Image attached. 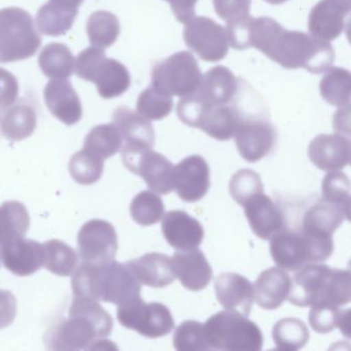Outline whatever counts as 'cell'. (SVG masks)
Listing matches in <instances>:
<instances>
[{
  "label": "cell",
  "mask_w": 351,
  "mask_h": 351,
  "mask_svg": "<svg viewBox=\"0 0 351 351\" xmlns=\"http://www.w3.org/2000/svg\"><path fill=\"white\" fill-rule=\"evenodd\" d=\"M120 32V22L110 12H95L88 19L87 34L92 46L110 48L118 40Z\"/></svg>",
  "instance_id": "cell-36"
},
{
  "label": "cell",
  "mask_w": 351,
  "mask_h": 351,
  "mask_svg": "<svg viewBox=\"0 0 351 351\" xmlns=\"http://www.w3.org/2000/svg\"><path fill=\"white\" fill-rule=\"evenodd\" d=\"M173 345L176 350H209L205 337L204 324L196 320L182 322L174 332Z\"/></svg>",
  "instance_id": "cell-45"
},
{
  "label": "cell",
  "mask_w": 351,
  "mask_h": 351,
  "mask_svg": "<svg viewBox=\"0 0 351 351\" xmlns=\"http://www.w3.org/2000/svg\"><path fill=\"white\" fill-rule=\"evenodd\" d=\"M322 200L350 215V182L344 172L330 171L322 180Z\"/></svg>",
  "instance_id": "cell-42"
},
{
  "label": "cell",
  "mask_w": 351,
  "mask_h": 351,
  "mask_svg": "<svg viewBox=\"0 0 351 351\" xmlns=\"http://www.w3.org/2000/svg\"><path fill=\"white\" fill-rule=\"evenodd\" d=\"M209 348L228 351H258L263 348L262 332L247 316L235 311L219 312L204 324Z\"/></svg>",
  "instance_id": "cell-3"
},
{
  "label": "cell",
  "mask_w": 351,
  "mask_h": 351,
  "mask_svg": "<svg viewBox=\"0 0 351 351\" xmlns=\"http://www.w3.org/2000/svg\"><path fill=\"white\" fill-rule=\"evenodd\" d=\"M117 317L124 328L147 338L166 336L174 328L173 316L165 305L157 302L147 303L141 295L119 304Z\"/></svg>",
  "instance_id": "cell-7"
},
{
  "label": "cell",
  "mask_w": 351,
  "mask_h": 351,
  "mask_svg": "<svg viewBox=\"0 0 351 351\" xmlns=\"http://www.w3.org/2000/svg\"><path fill=\"white\" fill-rule=\"evenodd\" d=\"M75 297L119 305L141 295V285L126 264L112 261L106 264L83 263L71 280Z\"/></svg>",
  "instance_id": "cell-1"
},
{
  "label": "cell",
  "mask_w": 351,
  "mask_h": 351,
  "mask_svg": "<svg viewBox=\"0 0 351 351\" xmlns=\"http://www.w3.org/2000/svg\"><path fill=\"white\" fill-rule=\"evenodd\" d=\"M291 285V277L285 270L279 267L267 269L254 285L256 304L263 309H277L289 298Z\"/></svg>",
  "instance_id": "cell-26"
},
{
  "label": "cell",
  "mask_w": 351,
  "mask_h": 351,
  "mask_svg": "<svg viewBox=\"0 0 351 351\" xmlns=\"http://www.w3.org/2000/svg\"><path fill=\"white\" fill-rule=\"evenodd\" d=\"M340 308L328 304H316L311 306L309 312V324L319 334H328L338 328Z\"/></svg>",
  "instance_id": "cell-46"
},
{
  "label": "cell",
  "mask_w": 351,
  "mask_h": 351,
  "mask_svg": "<svg viewBox=\"0 0 351 351\" xmlns=\"http://www.w3.org/2000/svg\"><path fill=\"white\" fill-rule=\"evenodd\" d=\"M184 40L186 46L202 60L217 62L229 52L227 30L207 17H193L184 26Z\"/></svg>",
  "instance_id": "cell-10"
},
{
  "label": "cell",
  "mask_w": 351,
  "mask_h": 351,
  "mask_svg": "<svg viewBox=\"0 0 351 351\" xmlns=\"http://www.w3.org/2000/svg\"><path fill=\"white\" fill-rule=\"evenodd\" d=\"M5 268L18 276H29L44 266V247L32 239L15 240L0 248Z\"/></svg>",
  "instance_id": "cell-21"
},
{
  "label": "cell",
  "mask_w": 351,
  "mask_h": 351,
  "mask_svg": "<svg viewBox=\"0 0 351 351\" xmlns=\"http://www.w3.org/2000/svg\"><path fill=\"white\" fill-rule=\"evenodd\" d=\"M123 147V138L114 124L94 127L84 141V151L106 161L116 155Z\"/></svg>",
  "instance_id": "cell-33"
},
{
  "label": "cell",
  "mask_w": 351,
  "mask_h": 351,
  "mask_svg": "<svg viewBox=\"0 0 351 351\" xmlns=\"http://www.w3.org/2000/svg\"><path fill=\"white\" fill-rule=\"evenodd\" d=\"M239 112L226 106H209L201 120L199 129L219 141L231 139L241 121Z\"/></svg>",
  "instance_id": "cell-30"
},
{
  "label": "cell",
  "mask_w": 351,
  "mask_h": 351,
  "mask_svg": "<svg viewBox=\"0 0 351 351\" xmlns=\"http://www.w3.org/2000/svg\"><path fill=\"white\" fill-rule=\"evenodd\" d=\"M270 252L277 267L285 271H297L311 264L309 250L300 232L281 231L270 239Z\"/></svg>",
  "instance_id": "cell-23"
},
{
  "label": "cell",
  "mask_w": 351,
  "mask_h": 351,
  "mask_svg": "<svg viewBox=\"0 0 351 351\" xmlns=\"http://www.w3.org/2000/svg\"><path fill=\"white\" fill-rule=\"evenodd\" d=\"M232 198L243 206L252 197L264 193L260 174L252 169H241L232 176L229 186Z\"/></svg>",
  "instance_id": "cell-44"
},
{
  "label": "cell",
  "mask_w": 351,
  "mask_h": 351,
  "mask_svg": "<svg viewBox=\"0 0 351 351\" xmlns=\"http://www.w3.org/2000/svg\"><path fill=\"white\" fill-rule=\"evenodd\" d=\"M166 241L178 252L198 248L204 238L202 225L184 210L168 211L162 219Z\"/></svg>",
  "instance_id": "cell-19"
},
{
  "label": "cell",
  "mask_w": 351,
  "mask_h": 351,
  "mask_svg": "<svg viewBox=\"0 0 351 351\" xmlns=\"http://www.w3.org/2000/svg\"><path fill=\"white\" fill-rule=\"evenodd\" d=\"M217 301L230 311L248 316L254 300V285L237 273H221L215 279Z\"/></svg>",
  "instance_id": "cell-20"
},
{
  "label": "cell",
  "mask_w": 351,
  "mask_h": 351,
  "mask_svg": "<svg viewBox=\"0 0 351 351\" xmlns=\"http://www.w3.org/2000/svg\"><path fill=\"white\" fill-rule=\"evenodd\" d=\"M172 108V96L154 85L143 91L137 100V112L149 121L163 120L169 116Z\"/></svg>",
  "instance_id": "cell-40"
},
{
  "label": "cell",
  "mask_w": 351,
  "mask_h": 351,
  "mask_svg": "<svg viewBox=\"0 0 351 351\" xmlns=\"http://www.w3.org/2000/svg\"><path fill=\"white\" fill-rule=\"evenodd\" d=\"M145 145L122 147L125 167L141 176L149 188L157 194L166 195L173 191V165L162 154Z\"/></svg>",
  "instance_id": "cell-9"
},
{
  "label": "cell",
  "mask_w": 351,
  "mask_h": 351,
  "mask_svg": "<svg viewBox=\"0 0 351 351\" xmlns=\"http://www.w3.org/2000/svg\"><path fill=\"white\" fill-rule=\"evenodd\" d=\"M310 161L324 171H336L350 162V141L345 135L320 134L308 147Z\"/></svg>",
  "instance_id": "cell-16"
},
{
  "label": "cell",
  "mask_w": 351,
  "mask_h": 351,
  "mask_svg": "<svg viewBox=\"0 0 351 351\" xmlns=\"http://www.w3.org/2000/svg\"><path fill=\"white\" fill-rule=\"evenodd\" d=\"M112 124L118 128L125 145H155V130L149 120L126 106H120L112 114Z\"/></svg>",
  "instance_id": "cell-28"
},
{
  "label": "cell",
  "mask_w": 351,
  "mask_h": 351,
  "mask_svg": "<svg viewBox=\"0 0 351 351\" xmlns=\"http://www.w3.org/2000/svg\"><path fill=\"white\" fill-rule=\"evenodd\" d=\"M209 186V166L201 156H190L173 166V190L184 202L200 201L208 192Z\"/></svg>",
  "instance_id": "cell-13"
},
{
  "label": "cell",
  "mask_w": 351,
  "mask_h": 351,
  "mask_svg": "<svg viewBox=\"0 0 351 351\" xmlns=\"http://www.w3.org/2000/svg\"><path fill=\"white\" fill-rule=\"evenodd\" d=\"M17 299L12 291L0 289V330L11 326L17 316Z\"/></svg>",
  "instance_id": "cell-49"
},
{
  "label": "cell",
  "mask_w": 351,
  "mask_h": 351,
  "mask_svg": "<svg viewBox=\"0 0 351 351\" xmlns=\"http://www.w3.org/2000/svg\"><path fill=\"white\" fill-rule=\"evenodd\" d=\"M171 7L176 20L186 24L195 16V7L198 0H165Z\"/></svg>",
  "instance_id": "cell-50"
},
{
  "label": "cell",
  "mask_w": 351,
  "mask_h": 351,
  "mask_svg": "<svg viewBox=\"0 0 351 351\" xmlns=\"http://www.w3.org/2000/svg\"><path fill=\"white\" fill-rule=\"evenodd\" d=\"M127 266L141 285L151 287H166L176 278L172 258L159 252H149L141 258L128 261Z\"/></svg>",
  "instance_id": "cell-24"
},
{
  "label": "cell",
  "mask_w": 351,
  "mask_h": 351,
  "mask_svg": "<svg viewBox=\"0 0 351 351\" xmlns=\"http://www.w3.org/2000/svg\"><path fill=\"white\" fill-rule=\"evenodd\" d=\"M40 45L42 38L27 11L17 7L0 10V62L29 59Z\"/></svg>",
  "instance_id": "cell-6"
},
{
  "label": "cell",
  "mask_w": 351,
  "mask_h": 351,
  "mask_svg": "<svg viewBox=\"0 0 351 351\" xmlns=\"http://www.w3.org/2000/svg\"><path fill=\"white\" fill-rule=\"evenodd\" d=\"M75 75L91 82L104 99H112L126 93L130 88L131 75L123 63L108 58L104 49L91 46L75 59Z\"/></svg>",
  "instance_id": "cell-5"
},
{
  "label": "cell",
  "mask_w": 351,
  "mask_h": 351,
  "mask_svg": "<svg viewBox=\"0 0 351 351\" xmlns=\"http://www.w3.org/2000/svg\"><path fill=\"white\" fill-rule=\"evenodd\" d=\"M287 299L298 307L316 304L339 307L342 301V283L338 270L315 263L302 267L291 280Z\"/></svg>",
  "instance_id": "cell-4"
},
{
  "label": "cell",
  "mask_w": 351,
  "mask_h": 351,
  "mask_svg": "<svg viewBox=\"0 0 351 351\" xmlns=\"http://www.w3.org/2000/svg\"><path fill=\"white\" fill-rule=\"evenodd\" d=\"M69 313L79 314L88 318L97 328L100 339L106 338L112 334L114 328L110 314L98 303V301L89 298L75 297L69 308Z\"/></svg>",
  "instance_id": "cell-41"
},
{
  "label": "cell",
  "mask_w": 351,
  "mask_h": 351,
  "mask_svg": "<svg viewBox=\"0 0 351 351\" xmlns=\"http://www.w3.org/2000/svg\"><path fill=\"white\" fill-rule=\"evenodd\" d=\"M344 219H349V217L342 209L322 200L304 215L301 232L319 237H332Z\"/></svg>",
  "instance_id": "cell-29"
},
{
  "label": "cell",
  "mask_w": 351,
  "mask_h": 351,
  "mask_svg": "<svg viewBox=\"0 0 351 351\" xmlns=\"http://www.w3.org/2000/svg\"><path fill=\"white\" fill-rule=\"evenodd\" d=\"M266 3H270V5H281V3H285L287 0H265Z\"/></svg>",
  "instance_id": "cell-54"
},
{
  "label": "cell",
  "mask_w": 351,
  "mask_h": 351,
  "mask_svg": "<svg viewBox=\"0 0 351 351\" xmlns=\"http://www.w3.org/2000/svg\"><path fill=\"white\" fill-rule=\"evenodd\" d=\"M163 201L157 193L143 191L133 199L130 205V213L133 221L143 227L156 225L164 217Z\"/></svg>",
  "instance_id": "cell-39"
},
{
  "label": "cell",
  "mask_w": 351,
  "mask_h": 351,
  "mask_svg": "<svg viewBox=\"0 0 351 351\" xmlns=\"http://www.w3.org/2000/svg\"><path fill=\"white\" fill-rule=\"evenodd\" d=\"M171 258L176 277L189 291H202L210 283L213 268L202 250L199 248L184 252L176 250Z\"/></svg>",
  "instance_id": "cell-22"
},
{
  "label": "cell",
  "mask_w": 351,
  "mask_h": 351,
  "mask_svg": "<svg viewBox=\"0 0 351 351\" xmlns=\"http://www.w3.org/2000/svg\"><path fill=\"white\" fill-rule=\"evenodd\" d=\"M234 137L240 156L245 161L256 163L273 149L276 132L267 121L241 120Z\"/></svg>",
  "instance_id": "cell-14"
},
{
  "label": "cell",
  "mask_w": 351,
  "mask_h": 351,
  "mask_svg": "<svg viewBox=\"0 0 351 351\" xmlns=\"http://www.w3.org/2000/svg\"><path fill=\"white\" fill-rule=\"evenodd\" d=\"M338 328H340L341 332L346 337H350V309H346L345 311H341L340 318H339Z\"/></svg>",
  "instance_id": "cell-52"
},
{
  "label": "cell",
  "mask_w": 351,
  "mask_h": 351,
  "mask_svg": "<svg viewBox=\"0 0 351 351\" xmlns=\"http://www.w3.org/2000/svg\"><path fill=\"white\" fill-rule=\"evenodd\" d=\"M19 83L13 73L0 67V108H8L17 101Z\"/></svg>",
  "instance_id": "cell-48"
},
{
  "label": "cell",
  "mask_w": 351,
  "mask_h": 351,
  "mask_svg": "<svg viewBox=\"0 0 351 351\" xmlns=\"http://www.w3.org/2000/svg\"><path fill=\"white\" fill-rule=\"evenodd\" d=\"M75 63L71 49L61 43L47 45L38 57L40 71L50 79H69L75 71Z\"/></svg>",
  "instance_id": "cell-32"
},
{
  "label": "cell",
  "mask_w": 351,
  "mask_h": 351,
  "mask_svg": "<svg viewBox=\"0 0 351 351\" xmlns=\"http://www.w3.org/2000/svg\"><path fill=\"white\" fill-rule=\"evenodd\" d=\"M272 337L278 350L295 351L305 346L309 330L299 318H282L273 326Z\"/></svg>",
  "instance_id": "cell-38"
},
{
  "label": "cell",
  "mask_w": 351,
  "mask_h": 351,
  "mask_svg": "<svg viewBox=\"0 0 351 351\" xmlns=\"http://www.w3.org/2000/svg\"><path fill=\"white\" fill-rule=\"evenodd\" d=\"M29 227V213L21 202L8 201L0 205V248L24 238Z\"/></svg>",
  "instance_id": "cell-31"
},
{
  "label": "cell",
  "mask_w": 351,
  "mask_h": 351,
  "mask_svg": "<svg viewBox=\"0 0 351 351\" xmlns=\"http://www.w3.org/2000/svg\"><path fill=\"white\" fill-rule=\"evenodd\" d=\"M350 9L351 0H322L310 13V34L326 42L336 40L344 32Z\"/></svg>",
  "instance_id": "cell-15"
},
{
  "label": "cell",
  "mask_w": 351,
  "mask_h": 351,
  "mask_svg": "<svg viewBox=\"0 0 351 351\" xmlns=\"http://www.w3.org/2000/svg\"><path fill=\"white\" fill-rule=\"evenodd\" d=\"M350 106H344L341 108L339 112L334 116V129L338 133H342V135L349 136L350 132V126H349V116H350Z\"/></svg>",
  "instance_id": "cell-51"
},
{
  "label": "cell",
  "mask_w": 351,
  "mask_h": 351,
  "mask_svg": "<svg viewBox=\"0 0 351 351\" xmlns=\"http://www.w3.org/2000/svg\"><path fill=\"white\" fill-rule=\"evenodd\" d=\"M265 55L285 69H305L312 73L328 71L335 59L334 49L330 43L304 32H289L283 27L275 34Z\"/></svg>",
  "instance_id": "cell-2"
},
{
  "label": "cell",
  "mask_w": 351,
  "mask_h": 351,
  "mask_svg": "<svg viewBox=\"0 0 351 351\" xmlns=\"http://www.w3.org/2000/svg\"><path fill=\"white\" fill-rule=\"evenodd\" d=\"M38 126L36 108L25 99L0 108V132L12 141H21L34 134Z\"/></svg>",
  "instance_id": "cell-25"
},
{
  "label": "cell",
  "mask_w": 351,
  "mask_h": 351,
  "mask_svg": "<svg viewBox=\"0 0 351 351\" xmlns=\"http://www.w3.org/2000/svg\"><path fill=\"white\" fill-rule=\"evenodd\" d=\"M201 79L198 62L186 51L176 53L158 63L152 73V85L182 98L196 93Z\"/></svg>",
  "instance_id": "cell-8"
},
{
  "label": "cell",
  "mask_w": 351,
  "mask_h": 351,
  "mask_svg": "<svg viewBox=\"0 0 351 351\" xmlns=\"http://www.w3.org/2000/svg\"><path fill=\"white\" fill-rule=\"evenodd\" d=\"M69 170L75 182L83 186L95 184L102 176L104 161L81 149L71 157Z\"/></svg>",
  "instance_id": "cell-43"
},
{
  "label": "cell",
  "mask_w": 351,
  "mask_h": 351,
  "mask_svg": "<svg viewBox=\"0 0 351 351\" xmlns=\"http://www.w3.org/2000/svg\"><path fill=\"white\" fill-rule=\"evenodd\" d=\"M79 11L62 9L49 1L36 14V26L43 34L48 36H64L71 29Z\"/></svg>",
  "instance_id": "cell-34"
},
{
  "label": "cell",
  "mask_w": 351,
  "mask_h": 351,
  "mask_svg": "<svg viewBox=\"0 0 351 351\" xmlns=\"http://www.w3.org/2000/svg\"><path fill=\"white\" fill-rule=\"evenodd\" d=\"M242 207L252 232L261 239L270 240L285 230L282 211L265 193L252 197Z\"/></svg>",
  "instance_id": "cell-18"
},
{
  "label": "cell",
  "mask_w": 351,
  "mask_h": 351,
  "mask_svg": "<svg viewBox=\"0 0 351 351\" xmlns=\"http://www.w3.org/2000/svg\"><path fill=\"white\" fill-rule=\"evenodd\" d=\"M77 246L83 263L101 265L112 262L118 252L116 230L104 219H91L80 230Z\"/></svg>",
  "instance_id": "cell-11"
},
{
  "label": "cell",
  "mask_w": 351,
  "mask_h": 351,
  "mask_svg": "<svg viewBox=\"0 0 351 351\" xmlns=\"http://www.w3.org/2000/svg\"><path fill=\"white\" fill-rule=\"evenodd\" d=\"M44 97L51 114L67 126L77 124L83 118L81 99L69 80H51L45 88Z\"/></svg>",
  "instance_id": "cell-17"
},
{
  "label": "cell",
  "mask_w": 351,
  "mask_h": 351,
  "mask_svg": "<svg viewBox=\"0 0 351 351\" xmlns=\"http://www.w3.org/2000/svg\"><path fill=\"white\" fill-rule=\"evenodd\" d=\"M0 264H1V254H0Z\"/></svg>",
  "instance_id": "cell-55"
},
{
  "label": "cell",
  "mask_w": 351,
  "mask_h": 351,
  "mask_svg": "<svg viewBox=\"0 0 351 351\" xmlns=\"http://www.w3.org/2000/svg\"><path fill=\"white\" fill-rule=\"evenodd\" d=\"M326 71L319 86L322 98L332 106H348L351 94L350 73L340 67H330Z\"/></svg>",
  "instance_id": "cell-35"
},
{
  "label": "cell",
  "mask_w": 351,
  "mask_h": 351,
  "mask_svg": "<svg viewBox=\"0 0 351 351\" xmlns=\"http://www.w3.org/2000/svg\"><path fill=\"white\" fill-rule=\"evenodd\" d=\"M100 338L97 328L88 318L69 313V318L54 324L45 335L47 348L51 350L77 351L89 349Z\"/></svg>",
  "instance_id": "cell-12"
},
{
  "label": "cell",
  "mask_w": 351,
  "mask_h": 351,
  "mask_svg": "<svg viewBox=\"0 0 351 351\" xmlns=\"http://www.w3.org/2000/svg\"><path fill=\"white\" fill-rule=\"evenodd\" d=\"M252 0H213L215 13L227 25L240 23L250 18Z\"/></svg>",
  "instance_id": "cell-47"
},
{
  "label": "cell",
  "mask_w": 351,
  "mask_h": 351,
  "mask_svg": "<svg viewBox=\"0 0 351 351\" xmlns=\"http://www.w3.org/2000/svg\"><path fill=\"white\" fill-rule=\"evenodd\" d=\"M43 247L47 270L58 276H69L75 272L79 258L73 247L58 239L45 242Z\"/></svg>",
  "instance_id": "cell-37"
},
{
  "label": "cell",
  "mask_w": 351,
  "mask_h": 351,
  "mask_svg": "<svg viewBox=\"0 0 351 351\" xmlns=\"http://www.w3.org/2000/svg\"><path fill=\"white\" fill-rule=\"evenodd\" d=\"M237 80L230 69L215 66L202 75L196 95L209 106H225L235 97Z\"/></svg>",
  "instance_id": "cell-27"
},
{
  "label": "cell",
  "mask_w": 351,
  "mask_h": 351,
  "mask_svg": "<svg viewBox=\"0 0 351 351\" xmlns=\"http://www.w3.org/2000/svg\"><path fill=\"white\" fill-rule=\"evenodd\" d=\"M50 3L58 5L65 10H71V11H79L84 0H50Z\"/></svg>",
  "instance_id": "cell-53"
}]
</instances>
